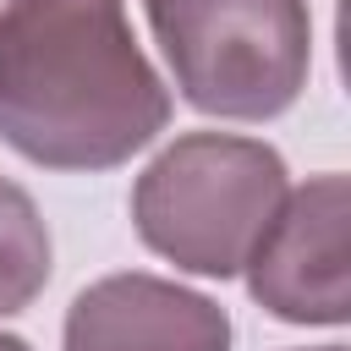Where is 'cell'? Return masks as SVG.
I'll list each match as a JSON object with an SVG mask.
<instances>
[{"instance_id": "cell-2", "label": "cell", "mask_w": 351, "mask_h": 351, "mask_svg": "<svg viewBox=\"0 0 351 351\" xmlns=\"http://www.w3.org/2000/svg\"><path fill=\"white\" fill-rule=\"evenodd\" d=\"M285 203V159L258 137L186 132L132 186L137 236L186 274L230 280Z\"/></svg>"}, {"instance_id": "cell-3", "label": "cell", "mask_w": 351, "mask_h": 351, "mask_svg": "<svg viewBox=\"0 0 351 351\" xmlns=\"http://www.w3.org/2000/svg\"><path fill=\"white\" fill-rule=\"evenodd\" d=\"M181 99L219 121H269L313 66L307 0H143Z\"/></svg>"}, {"instance_id": "cell-1", "label": "cell", "mask_w": 351, "mask_h": 351, "mask_svg": "<svg viewBox=\"0 0 351 351\" xmlns=\"http://www.w3.org/2000/svg\"><path fill=\"white\" fill-rule=\"evenodd\" d=\"M170 121L126 0H0V137L44 170H115Z\"/></svg>"}, {"instance_id": "cell-6", "label": "cell", "mask_w": 351, "mask_h": 351, "mask_svg": "<svg viewBox=\"0 0 351 351\" xmlns=\"http://www.w3.org/2000/svg\"><path fill=\"white\" fill-rule=\"evenodd\" d=\"M49 280V230L33 197L0 176V318L22 313Z\"/></svg>"}, {"instance_id": "cell-4", "label": "cell", "mask_w": 351, "mask_h": 351, "mask_svg": "<svg viewBox=\"0 0 351 351\" xmlns=\"http://www.w3.org/2000/svg\"><path fill=\"white\" fill-rule=\"evenodd\" d=\"M346 225H351V186L346 176H313L307 186L285 192L269 230L247 252V291L285 324H346Z\"/></svg>"}, {"instance_id": "cell-5", "label": "cell", "mask_w": 351, "mask_h": 351, "mask_svg": "<svg viewBox=\"0 0 351 351\" xmlns=\"http://www.w3.org/2000/svg\"><path fill=\"white\" fill-rule=\"evenodd\" d=\"M66 351H230V318L159 274H104L66 313Z\"/></svg>"}, {"instance_id": "cell-7", "label": "cell", "mask_w": 351, "mask_h": 351, "mask_svg": "<svg viewBox=\"0 0 351 351\" xmlns=\"http://www.w3.org/2000/svg\"><path fill=\"white\" fill-rule=\"evenodd\" d=\"M0 351H33L27 340H16V335H0Z\"/></svg>"}, {"instance_id": "cell-8", "label": "cell", "mask_w": 351, "mask_h": 351, "mask_svg": "<svg viewBox=\"0 0 351 351\" xmlns=\"http://www.w3.org/2000/svg\"><path fill=\"white\" fill-rule=\"evenodd\" d=\"M313 351H346V346H313Z\"/></svg>"}]
</instances>
